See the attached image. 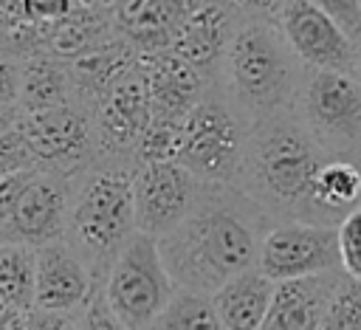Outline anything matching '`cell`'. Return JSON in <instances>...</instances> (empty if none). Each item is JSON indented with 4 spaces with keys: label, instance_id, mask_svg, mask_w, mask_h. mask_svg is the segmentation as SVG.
<instances>
[{
    "label": "cell",
    "instance_id": "1",
    "mask_svg": "<svg viewBox=\"0 0 361 330\" xmlns=\"http://www.w3.org/2000/svg\"><path fill=\"white\" fill-rule=\"evenodd\" d=\"M274 217L237 183H206L186 217L155 237L175 288L214 293L257 265L259 243Z\"/></svg>",
    "mask_w": 361,
    "mask_h": 330
},
{
    "label": "cell",
    "instance_id": "2",
    "mask_svg": "<svg viewBox=\"0 0 361 330\" xmlns=\"http://www.w3.org/2000/svg\"><path fill=\"white\" fill-rule=\"evenodd\" d=\"M330 152L316 141L299 107H288L248 127L245 161L237 186H243L274 220H310V189Z\"/></svg>",
    "mask_w": 361,
    "mask_h": 330
},
{
    "label": "cell",
    "instance_id": "3",
    "mask_svg": "<svg viewBox=\"0 0 361 330\" xmlns=\"http://www.w3.org/2000/svg\"><path fill=\"white\" fill-rule=\"evenodd\" d=\"M307 68L274 20L245 17L228 42L220 82L234 104L254 121L299 104Z\"/></svg>",
    "mask_w": 361,
    "mask_h": 330
},
{
    "label": "cell",
    "instance_id": "4",
    "mask_svg": "<svg viewBox=\"0 0 361 330\" xmlns=\"http://www.w3.org/2000/svg\"><path fill=\"white\" fill-rule=\"evenodd\" d=\"M133 161L90 164L76 175L65 240L90 265L96 282L104 279L116 251L135 231Z\"/></svg>",
    "mask_w": 361,
    "mask_h": 330
},
{
    "label": "cell",
    "instance_id": "5",
    "mask_svg": "<svg viewBox=\"0 0 361 330\" xmlns=\"http://www.w3.org/2000/svg\"><path fill=\"white\" fill-rule=\"evenodd\" d=\"M251 118L234 104L223 82H209L206 93L180 121L178 161L206 183H237L245 161Z\"/></svg>",
    "mask_w": 361,
    "mask_h": 330
},
{
    "label": "cell",
    "instance_id": "6",
    "mask_svg": "<svg viewBox=\"0 0 361 330\" xmlns=\"http://www.w3.org/2000/svg\"><path fill=\"white\" fill-rule=\"evenodd\" d=\"M102 291L118 327H152L175 293L158 240L135 228L116 251L102 279Z\"/></svg>",
    "mask_w": 361,
    "mask_h": 330
},
{
    "label": "cell",
    "instance_id": "7",
    "mask_svg": "<svg viewBox=\"0 0 361 330\" xmlns=\"http://www.w3.org/2000/svg\"><path fill=\"white\" fill-rule=\"evenodd\" d=\"M299 113L316 141L341 158L361 155V76L358 71H310L299 93Z\"/></svg>",
    "mask_w": 361,
    "mask_h": 330
},
{
    "label": "cell",
    "instance_id": "8",
    "mask_svg": "<svg viewBox=\"0 0 361 330\" xmlns=\"http://www.w3.org/2000/svg\"><path fill=\"white\" fill-rule=\"evenodd\" d=\"M17 130L25 138L34 164L42 169L82 172L99 158L93 116L87 104L65 102L23 113Z\"/></svg>",
    "mask_w": 361,
    "mask_h": 330
},
{
    "label": "cell",
    "instance_id": "9",
    "mask_svg": "<svg viewBox=\"0 0 361 330\" xmlns=\"http://www.w3.org/2000/svg\"><path fill=\"white\" fill-rule=\"evenodd\" d=\"M257 268L274 282L341 268L338 231L327 223L274 220L259 243Z\"/></svg>",
    "mask_w": 361,
    "mask_h": 330
},
{
    "label": "cell",
    "instance_id": "10",
    "mask_svg": "<svg viewBox=\"0 0 361 330\" xmlns=\"http://www.w3.org/2000/svg\"><path fill=\"white\" fill-rule=\"evenodd\" d=\"M203 181L195 178L180 161L135 164L133 172V206L135 228L152 237L175 228L195 206Z\"/></svg>",
    "mask_w": 361,
    "mask_h": 330
},
{
    "label": "cell",
    "instance_id": "11",
    "mask_svg": "<svg viewBox=\"0 0 361 330\" xmlns=\"http://www.w3.org/2000/svg\"><path fill=\"white\" fill-rule=\"evenodd\" d=\"M96 149L104 161H133V149L144 127L149 124V99L138 62L118 76L90 107ZM135 164V161H133Z\"/></svg>",
    "mask_w": 361,
    "mask_h": 330
},
{
    "label": "cell",
    "instance_id": "12",
    "mask_svg": "<svg viewBox=\"0 0 361 330\" xmlns=\"http://www.w3.org/2000/svg\"><path fill=\"white\" fill-rule=\"evenodd\" d=\"M276 28L310 71H355V42L310 0H285Z\"/></svg>",
    "mask_w": 361,
    "mask_h": 330
},
{
    "label": "cell",
    "instance_id": "13",
    "mask_svg": "<svg viewBox=\"0 0 361 330\" xmlns=\"http://www.w3.org/2000/svg\"><path fill=\"white\" fill-rule=\"evenodd\" d=\"M76 175L79 172H62V169H42L39 166V172L23 189V195L14 206L6 228L0 231V237L23 240L31 245H42L48 240L65 237Z\"/></svg>",
    "mask_w": 361,
    "mask_h": 330
},
{
    "label": "cell",
    "instance_id": "14",
    "mask_svg": "<svg viewBox=\"0 0 361 330\" xmlns=\"http://www.w3.org/2000/svg\"><path fill=\"white\" fill-rule=\"evenodd\" d=\"M245 14L231 0H200L178 25L169 48L195 65L203 76L220 79V68L231 37Z\"/></svg>",
    "mask_w": 361,
    "mask_h": 330
},
{
    "label": "cell",
    "instance_id": "15",
    "mask_svg": "<svg viewBox=\"0 0 361 330\" xmlns=\"http://www.w3.org/2000/svg\"><path fill=\"white\" fill-rule=\"evenodd\" d=\"M138 68L144 73L152 118L183 121V116L206 93L209 82H214L203 76L195 65H189L180 54H175L172 48L138 51Z\"/></svg>",
    "mask_w": 361,
    "mask_h": 330
},
{
    "label": "cell",
    "instance_id": "16",
    "mask_svg": "<svg viewBox=\"0 0 361 330\" xmlns=\"http://www.w3.org/2000/svg\"><path fill=\"white\" fill-rule=\"evenodd\" d=\"M96 288V276L90 265L79 257V251L65 240H48L37 245V296L34 310H56L76 313Z\"/></svg>",
    "mask_w": 361,
    "mask_h": 330
},
{
    "label": "cell",
    "instance_id": "17",
    "mask_svg": "<svg viewBox=\"0 0 361 330\" xmlns=\"http://www.w3.org/2000/svg\"><path fill=\"white\" fill-rule=\"evenodd\" d=\"M338 276H341V268L274 282V293H271V305L262 327H276V330L322 327V319L327 313Z\"/></svg>",
    "mask_w": 361,
    "mask_h": 330
},
{
    "label": "cell",
    "instance_id": "18",
    "mask_svg": "<svg viewBox=\"0 0 361 330\" xmlns=\"http://www.w3.org/2000/svg\"><path fill=\"white\" fill-rule=\"evenodd\" d=\"M200 0H124L113 17L116 34H121L135 51L169 48L178 25Z\"/></svg>",
    "mask_w": 361,
    "mask_h": 330
},
{
    "label": "cell",
    "instance_id": "19",
    "mask_svg": "<svg viewBox=\"0 0 361 330\" xmlns=\"http://www.w3.org/2000/svg\"><path fill=\"white\" fill-rule=\"evenodd\" d=\"M271 293H274V279L265 276L257 265L248 271H240L212 293V305L220 327H228V330L262 327L271 305Z\"/></svg>",
    "mask_w": 361,
    "mask_h": 330
},
{
    "label": "cell",
    "instance_id": "20",
    "mask_svg": "<svg viewBox=\"0 0 361 330\" xmlns=\"http://www.w3.org/2000/svg\"><path fill=\"white\" fill-rule=\"evenodd\" d=\"M73 99H76V85H73L68 59H59L48 51H34L20 62L17 104L23 113L65 104Z\"/></svg>",
    "mask_w": 361,
    "mask_h": 330
},
{
    "label": "cell",
    "instance_id": "21",
    "mask_svg": "<svg viewBox=\"0 0 361 330\" xmlns=\"http://www.w3.org/2000/svg\"><path fill=\"white\" fill-rule=\"evenodd\" d=\"M358 203H361V166H358V161L330 155L313 178V189H310L313 223L336 226Z\"/></svg>",
    "mask_w": 361,
    "mask_h": 330
},
{
    "label": "cell",
    "instance_id": "22",
    "mask_svg": "<svg viewBox=\"0 0 361 330\" xmlns=\"http://www.w3.org/2000/svg\"><path fill=\"white\" fill-rule=\"evenodd\" d=\"M0 296L31 313L37 296V245L0 237Z\"/></svg>",
    "mask_w": 361,
    "mask_h": 330
},
{
    "label": "cell",
    "instance_id": "23",
    "mask_svg": "<svg viewBox=\"0 0 361 330\" xmlns=\"http://www.w3.org/2000/svg\"><path fill=\"white\" fill-rule=\"evenodd\" d=\"M110 23L102 17H90L82 11H71L62 20H54L45 31V42L42 51L59 56V59H73L79 54H85L87 48L99 45L102 39H107Z\"/></svg>",
    "mask_w": 361,
    "mask_h": 330
},
{
    "label": "cell",
    "instance_id": "24",
    "mask_svg": "<svg viewBox=\"0 0 361 330\" xmlns=\"http://www.w3.org/2000/svg\"><path fill=\"white\" fill-rule=\"evenodd\" d=\"M152 327H220L212 305V293L175 288V293L169 296L166 307L158 313Z\"/></svg>",
    "mask_w": 361,
    "mask_h": 330
},
{
    "label": "cell",
    "instance_id": "25",
    "mask_svg": "<svg viewBox=\"0 0 361 330\" xmlns=\"http://www.w3.org/2000/svg\"><path fill=\"white\" fill-rule=\"evenodd\" d=\"M178 155H180V121L149 118V124L135 141L133 161L155 164V161H178Z\"/></svg>",
    "mask_w": 361,
    "mask_h": 330
},
{
    "label": "cell",
    "instance_id": "26",
    "mask_svg": "<svg viewBox=\"0 0 361 330\" xmlns=\"http://www.w3.org/2000/svg\"><path fill=\"white\" fill-rule=\"evenodd\" d=\"M338 327L344 330L361 327V279H353L344 271L336 282L327 313L322 319V330H338Z\"/></svg>",
    "mask_w": 361,
    "mask_h": 330
},
{
    "label": "cell",
    "instance_id": "27",
    "mask_svg": "<svg viewBox=\"0 0 361 330\" xmlns=\"http://www.w3.org/2000/svg\"><path fill=\"white\" fill-rule=\"evenodd\" d=\"M336 231H338L341 271L350 274L353 279H361V203L336 223Z\"/></svg>",
    "mask_w": 361,
    "mask_h": 330
},
{
    "label": "cell",
    "instance_id": "28",
    "mask_svg": "<svg viewBox=\"0 0 361 330\" xmlns=\"http://www.w3.org/2000/svg\"><path fill=\"white\" fill-rule=\"evenodd\" d=\"M322 8L355 45L361 39V0H310Z\"/></svg>",
    "mask_w": 361,
    "mask_h": 330
},
{
    "label": "cell",
    "instance_id": "29",
    "mask_svg": "<svg viewBox=\"0 0 361 330\" xmlns=\"http://www.w3.org/2000/svg\"><path fill=\"white\" fill-rule=\"evenodd\" d=\"M39 172V166H23V169H14V172H6L0 175V231L6 228L23 189L31 183V178Z\"/></svg>",
    "mask_w": 361,
    "mask_h": 330
},
{
    "label": "cell",
    "instance_id": "30",
    "mask_svg": "<svg viewBox=\"0 0 361 330\" xmlns=\"http://www.w3.org/2000/svg\"><path fill=\"white\" fill-rule=\"evenodd\" d=\"M23 166H37L31 158V149L25 147V138L20 135V130H8L0 135V175L23 169Z\"/></svg>",
    "mask_w": 361,
    "mask_h": 330
},
{
    "label": "cell",
    "instance_id": "31",
    "mask_svg": "<svg viewBox=\"0 0 361 330\" xmlns=\"http://www.w3.org/2000/svg\"><path fill=\"white\" fill-rule=\"evenodd\" d=\"M20 11L34 23H54L73 11V0H17Z\"/></svg>",
    "mask_w": 361,
    "mask_h": 330
},
{
    "label": "cell",
    "instance_id": "32",
    "mask_svg": "<svg viewBox=\"0 0 361 330\" xmlns=\"http://www.w3.org/2000/svg\"><path fill=\"white\" fill-rule=\"evenodd\" d=\"M20 93V62L0 56V104H17Z\"/></svg>",
    "mask_w": 361,
    "mask_h": 330
},
{
    "label": "cell",
    "instance_id": "33",
    "mask_svg": "<svg viewBox=\"0 0 361 330\" xmlns=\"http://www.w3.org/2000/svg\"><path fill=\"white\" fill-rule=\"evenodd\" d=\"M245 17H262V20H274L276 11L282 8L285 0H231Z\"/></svg>",
    "mask_w": 361,
    "mask_h": 330
},
{
    "label": "cell",
    "instance_id": "34",
    "mask_svg": "<svg viewBox=\"0 0 361 330\" xmlns=\"http://www.w3.org/2000/svg\"><path fill=\"white\" fill-rule=\"evenodd\" d=\"M121 3H124V0H73V11L110 20V17H116V11L121 8Z\"/></svg>",
    "mask_w": 361,
    "mask_h": 330
},
{
    "label": "cell",
    "instance_id": "35",
    "mask_svg": "<svg viewBox=\"0 0 361 330\" xmlns=\"http://www.w3.org/2000/svg\"><path fill=\"white\" fill-rule=\"evenodd\" d=\"M20 116H23L20 104H0V135L8 133V130H14L17 121H20Z\"/></svg>",
    "mask_w": 361,
    "mask_h": 330
},
{
    "label": "cell",
    "instance_id": "36",
    "mask_svg": "<svg viewBox=\"0 0 361 330\" xmlns=\"http://www.w3.org/2000/svg\"><path fill=\"white\" fill-rule=\"evenodd\" d=\"M355 71H358V76H361V39H358V45H355Z\"/></svg>",
    "mask_w": 361,
    "mask_h": 330
},
{
    "label": "cell",
    "instance_id": "37",
    "mask_svg": "<svg viewBox=\"0 0 361 330\" xmlns=\"http://www.w3.org/2000/svg\"><path fill=\"white\" fill-rule=\"evenodd\" d=\"M8 307H11V305H8V302L0 296V322H3V316H6V310H8Z\"/></svg>",
    "mask_w": 361,
    "mask_h": 330
},
{
    "label": "cell",
    "instance_id": "38",
    "mask_svg": "<svg viewBox=\"0 0 361 330\" xmlns=\"http://www.w3.org/2000/svg\"><path fill=\"white\" fill-rule=\"evenodd\" d=\"M358 166H361V155H358Z\"/></svg>",
    "mask_w": 361,
    "mask_h": 330
}]
</instances>
